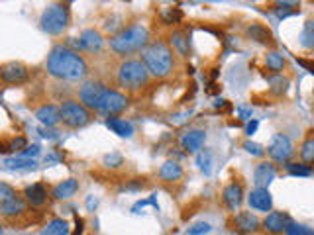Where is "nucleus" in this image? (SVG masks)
<instances>
[{"label": "nucleus", "instance_id": "1", "mask_svg": "<svg viewBox=\"0 0 314 235\" xmlns=\"http://www.w3.org/2000/svg\"><path fill=\"white\" fill-rule=\"evenodd\" d=\"M47 73L61 81H81L88 73L87 61L67 45H55L47 57Z\"/></svg>", "mask_w": 314, "mask_h": 235}, {"label": "nucleus", "instance_id": "2", "mask_svg": "<svg viewBox=\"0 0 314 235\" xmlns=\"http://www.w3.org/2000/svg\"><path fill=\"white\" fill-rule=\"evenodd\" d=\"M141 63L146 69L157 79H165L173 71V53L163 41H153L148 43V47L141 51Z\"/></svg>", "mask_w": 314, "mask_h": 235}, {"label": "nucleus", "instance_id": "3", "mask_svg": "<svg viewBox=\"0 0 314 235\" xmlns=\"http://www.w3.org/2000/svg\"><path fill=\"white\" fill-rule=\"evenodd\" d=\"M148 39H150V32L141 24H134L110 39V49L118 55H132L136 51L146 49Z\"/></svg>", "mask_w": 314, "mask_h": 235}, {"label": "nucleus", "instance_id": "4", "mask_svg": "<svg viewBox=\"0 0 314 235\" xmlns=\"http://www.w3.org/2000/svg\"><path fill=\"white\" fill-rule=\"evenodd\" d=\"M148 81H150V71L138 59L124 61L118 69V83L120 87L128 88V90H138V88L146 87Z\"/></svg>", "mask_w": 314, "mask_h": 235}, {"label": "nucleus", "instance_id": "5", "mask_svg": "<svg viewBox=\"0 0 314 235\" xmlns=\"http://www.w3.org/2000/svg\"><path fill=\"white\" fill-rule=\"evenodd\" d=\"M67 24H69V8L65 4H51L43 10L41 18H39L41 30L51 36L61 34L67 28Z\"/></svg>", "mask_w": 314, "mask_h": 235}, {"label": "nucleus", "instance_id": "6", "mask_svg": "<svg viewBox=\"0 0 314 235\" xmlns=\"http://www.w3.org/2000/svg\"><path fill=\"white\" fill-rule=\"evenodd\" d=\"M61 120L69 127H85L90 122V112L75 100H67L61 106Z\"/></svg>", "mask_w": 314, "mask_h": 235}, {"label": "nucleus", "instance_id": "7", "mask_svg": "<svg viewBox=\"0 0 314 235\" xmlns=\"http://www.w3.org/2000/svg\"><path fill=\"white\" fill-rule=\"evenodd\" d=\"M108 88L104 87L102 83H96V81H88L83 87L79 88V98H81V104L85 108H90V110H99V104H101L102 96L106 94Z\"/></svg>", "mask_w": 314, "mask_h": 235}, {"label": "nucleus", "instance_id": "8", "mask_svg": "<svg viewBox=\"0 0 314 235\" xmlns=\"http://www.w3.org/2000/svg\"><path fill=\"white\" fill-rule=\"evenodd\" d=\"M128 108V98H126L122 92H116V90H106V94L102 96L101 104H99V110L106 116H114V114H120Z\"/></svg>", "mask_w": 314, "mask_h": 235}, {"label": "nucleus", "instance_id": "9", "mask_svg": "<svg viewBox=\"0 0 314 235\" xmlns=\"http://www.w3.org/2000/svg\"><path fill=\"white\" fill-rule=\"evenodd\" d=\"M267 153L271 155V159L283 163V161H289L291 157H293L295 149H293V143H291L289 137L283 136V134H277L271 139V143L267 147Z\"/></svg>", "mask_w": 314, "mask_h": 235}, {"label": "nucleus", "instance_id": "10", "mask_svg": "<svg viewBox=\"0 0 314 235\" xmlns=\"http://www.w3.org/2000/svg\"><path fill=\"white\" fill-rule=\"evenodd\" d=\"M0 74L10 85H24L30 79V71L26 69L22 63H8V65H4Z\"/></svg>", "mask_w": 314, "mask_h": 235}, {"label": "nucleus", "instance_id": "11", "mask_svg": "<svg viewBox=\"0 0 314 235\" xmlns=\"http://www.w3.org/2000/svg\"><path fill=\"white\" fill-rule=\"evenodd\" d=\"M248 202L253 210L257 212H269L273 208V196L267 188H255L251 190L250 196H248Z\"/></svg>", "mask_w": 314, "mask_h": 235}, {"label": "nucleus", "instance_id": "12", "mask_svg": "<svg viewBox=\"0 0 314 235\" xmlns=\"http://www.w3.org/2000/svg\"><path fill=\"white\" fill-rule=\"evenodd\" d=\"M289 225H291V220L285 216V214H281V212H271V214L263 220V227L273 235L287 231Z\"/></svg>", "mask_w": 314, "mask_h": 235}, {"label": "nucleus", "instance_id": "13", "mask_svg": "<svg viewBox=\"0 0 314 235\" xmlns=\"http://www.w3.org/2000/svg\"><path fill=\"white\" fill-rule=\"evenodd\" d=\"M79 41H81V47L87 49L88 53H101L102 45H104V39H102L101 32H96V30H85L81 34Z\"/></svg>", "mask_w": 314, "mask_h": 235}, {"label": "nucleus", "instance_id": "14", "mask_svg": "<svg viewBox=\"0 0 314 235\" xmlns=\"http://www.w3.org/2000/svg\"><path fill=\"white\" fill-rule=\"evenodd\" d=\"M275 178V167L271 163H259L253 173V182L257 188H267Z\"/></svg>", "mask_w": 314, "mask_h": 235}, {"label": "nucleus", "instance_id": "15", "mask_svg": "<svg viewBox=\"0 0 314 235\" xmlns=\"http://www.w3.org/2000/svg\"><path fill=\"white\" fill-rule=\"evenodd\" d=\"M222 200H224V204H226L230 210L239 208L241 202H244V188H241V185H238V182L228 185L224 188V192H222Z\"/></svg>", "mask_w": 314, "mask_h": 235}, {"label": "nucleus", "instance_id": "16", "mask_svg": "<svg viewBox=\"0 0 314 235\" xmlns=\"http://www.w3.org/2000/svg\"><path fill=\"white\" fill-rule=\"evenodd\" d=\"M36 118H38L43 125L53 127V125H57L61 122V108H57V106H53V104L41 106V108L36 110Z\"/></svg>", "mask_w": 314, "mask_h": 235}, {"label": "nucleus", "instance_id": "17", "mask_svg": "<svg viewBox=\"0 0 314 235\" xmlns=\"http://www.w3.org/2000/svg\"><path fill=\"white\" fill-rule=\"evenodd\" d=\"M234 222H236V227L244 233H255L259 229V225H261V222L251 212H239L238 216L234 218Z\"/></svg>", "mask_w": 314, "mask_h": 235}, {"label": "nucleus", "instance_id": "18", "mask_svg": "<svg viewBox=\"0 0 314 235\" xmlns=\"http://www.w3.org/2000/svg\"><path fill=\"white\" fill-rule=\"evenodd\" d=\"M204 139H206V134L202 132V129H192V132H188L183 136L181 139V145L183 149H187V151H199V149L204 145Z\"/></svg>", "mask_w": 314, "mask_h": 235}, {"label": "nucleus", "instance_id": "19", "mask_svg": "<svg viewBox=\"0 0 314 235\" xmlns=\"http://www.w3.org/2000/svg\"><path fill=\"white\" fill-rule=\"evenodd\" d=\"M246 34L250 39L253 41H257V43H273V34H271V30L269 28H265L263 24H251L248 30H246Z\"/></svg>", "mask_w": 314, "mask_h": 235}, {"label": "nucleus", "instance_id": "20", "mask_svg": "<svg viewBox=\"0 0 314 235\" xmlns=\"http://www.w3.org/2000/svg\"><path fill=\"white\" fill-rule=\"evenodd\" d=\"M24 196L32 206H41V204H45V200H47V190H45V186L43 185L36 182V185L26 188Z\"/></svg>", "mask_w": 314, "mask_h": 235}, {"label": "nucleus", "instance_id": "21", "mask_svg": "<svg viewBox=\"0 0 314 235\" xmlns=\"http://www.w3.org/2000/svg\"><path fill=\"white\" fill-rule=\"evenodd\" d=\"M159 176L163 178L165 182H175V180H179V178L183 176V167H181L177 161H167L161 165Z\"/></svg>", "mask_w": 314, "mask_h": 235}, {"label": "nucleus", "instance_id": "22", "mask_svg": "<svg viewBox=\"0 0 314 235\" xmlns=\"http://www.w3.org/2000/svg\"><path fill=\"white\" fill-rule=\"evenodd\" d=\"M77 190H79V182H77L75 178H67V180H63V182H59L53 188V196L57 200L71 198Z\"/></svg>", "mask_w": 314, "mask_h": 235}, {"label": "nucleus", "instance_id": "23", "mask_svg": "<svg viewBox=\"0 0 314 235\" xmlns=\"http://www.w3.org/2000/svg\"><path fill=\"white\" fill-rule=\"evenodd\" d=\"M24 210H26V204H24V200L20 198V196H14V198L6 200V202H2V204H0V212H2L6 218L20 216Z\"/></svg>", "mask_w": 314, "mask_h": 235}, {"label": "nucleus", "instance_id": "24", "mask_svg": "<svg viewBox=\"0 0 314 235\" xmlns=\"http://www.w3.org/2000/svg\"><path fill=\"white\" fill-rule=\"evenodd\" d=\"M106 127L112 129L114 134H118L120 137H132V134H134L132 124L122 120V118H108L106 120Z\"/></svg>", "mask_w": 314, "mask_h": 235}, {"label": "nucleus", "instance_id": "25", "mask_svg": "<svg viewBox=\"0 0 314 235\" xmlns=\"http://www.w3.org/2000/svg\"><path fill=\"white\" fill-rule=\"evenodd\" d=\"M171 43H173V47L179 51V55L188 57V53H190V47H188V37L185 36L183 32H173V34H171Z\"/></svg>", "mask_w": 314, "mask_h": 235}, {"label": "nucleus", "instance_id": "26", "mask_svg": "<svg viewBox=\"0 0 314 235\" xmlns=\"http://www.w3.org/2000/svg\"><path fill=\"white\" fill-rule=\"evenodd\" d=\"M301 45L304 49L314 47V20H306L301 32Z\"/></svg>", "mask_w": 314, "mask_h": 235}, {"label": "nucleus", "instance_id": "27", "mask_svg": "<svg viewBox=\"0 0 314 235\" xmlns=\"http://www.w3.org/2000/svg\"><path fill=\"white\" fill-rule=\"evenodd\" d=\"M301 159L302 163H314V132H310L306 139L302 141L301 145Z\"/></svg>", "mask_w": 314, "mask_h": 235}, {"label": "nucleus", "instance_id": "28", "mask_svg": "<svg viewBox=\"0 0 314 235\" xmlns=\"http://www.w3.org/2000/svg\"><path fill=\"white\" fill-rule=\"evenodd\" d=\"M67 233H69V225H67L65 220H53L43 229V235H67Z\"/></svg>", "mask_w": 314, "mask_h": 235}, {"label": "nucleus", "instance_id": "29", "mask_svg": "<svg viewBox=\"0 0 314 235\" xmlns=\"http://www.w3.org/2000/svg\"><path fill=\"white\" fill-rule=\"evenodd\" d=\"M4 167L10 169V171H26V169H36V161H30V159H6Z\"/></svg>", "mask_w": 314, "mask_h": 235}, {"label": "nucleus", "instance_id": "30", "mask_svg": "<svg viewBox=\"0 0 314 235\" xmlns=\"http://www.w3.org/2000/svg\"><path fill=\"white\" fill-rule=\"evenodd\" d=\"M285 169L293 176H310L312 174V169L308 165H304V163H287Z\"/></svg>", "mask_w": 314, "mask_h": 235}, {"label": "nucleus", "instance_id": "31", "mask_svg": "<svg viewBox=\"0 0 314 235\" xmlns=\"http://www.w3.org/2000/svg\"><path fill=\"white\" fill-rule=\"evenodd\" d=\"M265 63H267V67L271 69V71H283V67H285V59H283V55L281 53H277V51H271V53H267V57H265Z\"/></svg>", "mask_w": 314, "mask_h": 235}, {"label": "nucleus", "instance_id": "32", "mask_svg": "<svg viewBox=\"0 0 314 235\" xmlns=\"http://www.w3.org/2000/svg\"><path fill=\"white\" fill-rule=\"evenodd\" d=\"M183 20V12L179 8H169L163 12V24H179Z\"/></svg>", "mask_w": 314, "mask_h": 235}, {"label": "nucleus", "instance_id": "33", "mask_svg": "<svg viewBox=\"0 0 314 235\" xmlns=\"http://www.w3.org/2000/svg\"><path fill=\"white\" fill-rule=\"evenodd\" d=\"M210 159H212L210 151L199 153V157H197V163H199V167H201V171L204 174H210Z\"/></svg>", "mask_w": 314, "mask_h": 235}, {"label": "nucleus", "instance_id": "34", "mask_svg": "<svg viewBox=\"0 0 314 235\" xmlns=\"http://www.w3.org/2000/svg\"><path fill=\"white\" fill-rule=\"evenodd\" d=\"M269 83L275 85V87H273V92H277V94H283V92L287 90V87H289V81H287V79H281V76H271Z\"/></svg>", "mask_w": 314, "mask_h": 235}, {"label": "nucleus", "instance_id": "35", "mask_svg": "<svg viewBox=\"0 0 314 235\" xmlns=\"http://www.w3.org/2000/svg\"><path fill=\"white\" fill-rule=\"evenodd\" d=\"M287 235H314V231L306 225H297V223H291L287 227Z\"/></svg>", "mask_w": 314, "mask_h": 235}, {"label": "nucleus", "instance_id": "36", "mask_svg": "<svg viewBox=\"0 0 314 235\" xmlns=\"http://www.w3.org/2000/svg\"><path fill=\"white\" fill-rule=\"evenodd\" d=\"M289 6H297L295 2H277V8L275 12L279 18H287L291 14H295V10H289Z\"/></svg>", "mask_w": 314, "mask_h": 235}, {"label": "nucleus", "instance_id": "37", "mask_svg": "<svg viewBox=\"0 0 314 235\" xmlns=\"http://www.w3.org/2000/svg\"><path fill=\"white\" fill-rule=\"evenodd\" d=\"M16 196V192H14V188L10 185H6V182H0V204L2 202H6V200H10Z\"/></svg>", "mask_w": 314, "mask_h": 235}, {"label": "nucleus", "instance_id": "38", "mask_svg": "<svg viewBox=\"0 0 314 235\" xmlns=\"http://www.w3.org/2000/svg\"><path fill=\"white\" fill-rule=\"evenodd\" d=\"M210 231V223L201 222V223H195L192 227H188V235H204Z\"/></svg>", "mask_w": 314, "mask_h": 235}, {"label": "nucleus", "instance_id": "39", "mask_svg": "<svg viewBox=\"0 0 314 235\" xmlns=\"http://www.w3.org/2000/svg\"><path fill=\"white\" fill-rule=\"evenodd\" d=\"M244 149H246L248 153H251V155H257V157L265 153V149L261 147L259 143H251V141H246V143H244Z\"/></svg>", "mask_w": 314, "mask_h": 235}, {"label": "nucleus", "instance_id": "40", "mask_svg": "<svg viewBox=\"0 0 314 235\" xmlns=\"http://www.w3.org/2000/svg\"><path fill=\"white\" fill-rule=\"evenodd\" d=\"M39 155V147L38 145H32V147H26L24 151H20V159H28V157H38Z\"/></svg>", "mask_w": 314, "mask_h": 235}, {"label": "nucleus", "instance_id": "41", "mask_svg": "<svg viewBox=\"0 0 314 235\" xmlns=\"http://www.w3.org/2000/svg\"><path fill=\"white\" fill-rule=\"evenodd\" d=\"M16 149H20V151H24L26 149V139L24 137H16L12 143H10V151H16Z\"/></svg>", "mask_w": 314, "mask_h": 235}, {"label": "nucleus", "instance_id": "42", "mask_svg": "<svg viewBox=\"0 0 314 235\" xmlns=\"http://www.w3.org/2000/svg\"><path fill=\"white\" fill-rule=\"evenodd\" d=\"M104 161L108 163L110 167H118V165H122V157H120V155H116V153H112V155H108Z\"/></svg>", "mask_w": 314, "mask_h": 235}, {"label": "nucleus", "instance_id": "43", "mask_svg": "<svg viewBox=\"0 0 314 235\" xmlns=\"http://www.w3.org/2000/svg\"><path fill=\"white\" fill-rule=\"evenodd\" d=\"M238 116L241 118V120H250V118H251V108L239 106V108H238Z\"/></svg>", "mask_w": 314, "mask_h": 235}, {"label": "nucleus", "instance_id": "44", "mask_svg": "<svg viewBox=\"0 0 314 235\" xmlns=\"http://www.w3.org/2000/svg\"><path fill=\"white\" fill-rule=\"evenodd\" d=\"M257 125H259V122H257V120H251L250 124L246 125V134H248V136H253V134L257 132Z\"/></svg>", "mask_w": 314, "mask_h": 235}, {"label": "nucleus", "instance_id": "45", "mask_svg": "<svg viewBox=\"0 0 314 235\" xmlns=\"http://www.w3.org/2000/svg\"><path fill=\"white\" fill-rule=\"evenodd\" d=\"M297 61H299V65H302V67H304L308 73L314 74V63L312 61H304V59H297Z\"/></svg>", "mask_w": 314, "mask_h": 235}, {"label": "nucleus", "instance_id": "46", "mask_svg": "<svg viewBox=\"0 0 314 235\" xmlns=\"http://www.w3.org/2000/svg\"><path fill=\"white\" fill-rule=\"evenodd\" d=\"M75 225H77V229L73 235H83V220H81V218H77L75 220Z\"/></svg>", "mask_w": 314, "mask_h": 235}, {"label": "nucleus", "instance_id": "47", "mask_svg": "<svg viewBox=\"0 0 314 235\" xmlns=\"http://www.w3.org/2000/svg\"><path fill=\"white\" fill-rule=\"evenodd\" d=\"M10 151V145H4V143H0V153H8Z\"/></svg>", "mask_w": 314, "mask_h": 235}, {"label": "nucleus", "instance_id": "48", "mask_svg": "<svg viewBox=\"0 0 314 235\" xmlns=\"http://www.w3.org/2000/svg\"><path fill=\"white\" fill-rule=\"evenodd\" d=\"M0 235H2V225H0Z\"/></svg>", "mask_w": 314, "mask_h": 235}, {"label": "nucleus", "instance_id": "49", "mask_svg": "<svg viewBox=\"0 0 314 235\" xmlns=\"http://www.w3.org/2000/svg\"><path fill=\"white\" fill-rule=\"evenodd\" d=\"M0 73H2V69H0Z\"/></svg>", "mask_w": 314, "mask_h": 235}]
</instances>
